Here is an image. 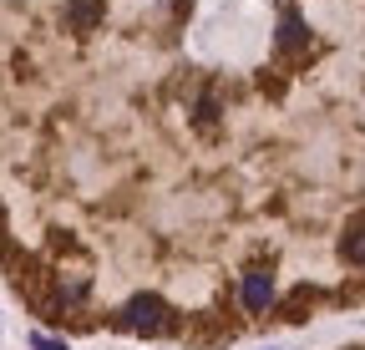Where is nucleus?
<instances>
[{
  "instance_id": "obj_1",
  "label": "nucleus",
  "mask_w": 365,
  "mask_h": 350,
  "mask_svg": "<svg viewBox=\"0 0 365 350\" xmlns=\"http://www.w3.org/2000/svg\"><path fill=\"white\" fill-rule=\"evenodd\" d=\"M117 330H127V335H168L173 330V304L163 294H132L117 310Z\"/></svg>"
},
{
  "instance_id": "obj_2",
  "label": "nucleus",
  "mask_w": 365,
  "mask_h": 350,
  "mask_svg": "<svg viewBox=\"0 0 365 350\" xmlns=\"http://www.w3.org/2000/svg\"><path fill=\"white\" fill-rule=\"evenodd\" d=\"M239 299H244V310H269L274 304V274L269 269H249L244 284H239Z\"/></svg>"
},
{
  "instance_id": "obj_3",
  "label": "nucleus",
  "mask_w": 365,
  "mask_h": 350,
  "mask_svg": "<svg viewBox=\"0 0 365 350\" xmlns=\"http://www.w3.org/2000/svg\"><path fill=\"white\" fill-rule=\"evenodd\" d=\"M340 259L350 269H365V213L345 218V234H340Z\"/></svg>"
},
{
  "instance_id": "obj_4",
  "label": "nucleus",
  "mask_w": 365,
  "mask_h": 350,
  "mask_svg": "<svg viewBox=\"0 0 365 350\" xmlns=\"http://www.w3.org/2000/svg\"><path fill=\"white\" fill-rule=\"evenodd\" d=\"M102 16H107V0H66V11H61L66 31H97Z\"/></svg>"
},
{
  "instance_id": "obj_5",
  "label": "nucleus",
  "mask_w": 365,
  "mask_h": 350,
  "mask_svg": "<svg viewBox=\"0 0 365 350\" xmlns=\"http://www.w3.org/2000/svg\"><path fill=\"white\" fill-rule=\"evenodd\" d=\"M274 41H279V51H284V56L309 51V26L299 21V11H284V16H279V36H274Z\"/></svg>"
},
{
  "instance_id": "obj_6",
  "label": "nucleus",
  "mask_w": 365,
  "mask_h": 350,
  "mask_svg": "<svg viewBox=\"0 0 365 350\" xmlns=\"http://www.w3.org/2000/svg\"><path fill=\"white\" fill-rule=\"evenodd\" d=\"M213 122H218V102L203 97V102H198V127H213Z\"/></svg>"
},
{
  "instance_id": "obj_7",
  "label": "nucleus",
  "mask_w": 365,
  "mask_h": 350,
  "mask_svg": "<svg viewBox=\"0 0 365 350\" xmlns=\"http://www.w3.org/2000/svg\"><path fill=\"white\" fill-rule=\"evenodd\" d=\"M31 350H71L66 340H51V335H31Z\"/></svg>"
}]
</instances>
